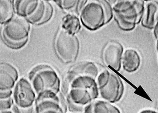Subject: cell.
<instances>
[{
  "instance_id": "6da1fadb",
  "label": "cell",
  "mask_w": 158,
  "mask_h": 113,
  "mask_svg": "<svg viewBox=\"0 0 158 113\" xmlns=\"http://www.w3.org/2000/svg\"><path fill=\"white\" fill-rule=\"evenodd\" d=\"M67 98L76 104L85 107L99 95L97 78L89 75L68 77Z\"/></svg>"
},
{
  "instance_id": "7a4b0ae2",
  "label": "cell",
  "mask_w": 158,
  "mask_h": 113,
  "mask_svg": "<svg viewBox=\"0 0 158 113\" xmlns=\"http://www.w3.org/2000/svg\"><path fill=\"white\" fill-rule=\"evenodd\" d=\"M144 9V1H118L113 7L115 21L125 31L132 30L141 22Z\"/></svg>"
},
{
  "instance_id": "3957f363",
  "label": "cell",
  "mask_w": 158,
  "mask_h": 113,
  "mask_svg": "<svg viewBox=\"0 0 158 113\" xmlns=\"http://www.w3.org/2000/svg\"><path fill=\"white\" fill-rule=\"evenodd\" d=\"M113 16V8L108 2L93 1L83 7L81 18L86 28L90 30H96L110 22Z\"/></svg>"
},
{
  "instance_id": "277c9868",
  "label": "cell",
  "mask_w": 158,
  "mask_h": 113,
  "mask_svg": "<svg viewBox=\"0 0 158 113\" xmlns=\"http://www.w3.org/2000/svg\"><path fill=\"white\" fill-rule=\"evenodd\" d=\"M31 83L37 93V99L58 97L60 91V81L58 75L49 68L37 70L32 74Z\"/></svg>"
},
{
  "instance_id": "5b68a950",
  "label": "cell",
  "mask_w": 158,
  "mask_h": 113,
  "mask_svg": "<svg viewBox=\"0 0 158 113\" xmlns=\"http://www.w3.org/2000/svg\"><path fill=\"white\" fill-rule=\"evenodd\" d=\"M97 82L102 99L113 104L120 101L124 94V87L116 74L105 70L99 73Z\"/></svg>"
},
{
  "instance_id": "8992f818",
  "label": "cell",
  "mask_w": 158,
  "mask_h": 113,
  "mask_svg": "<svg viewBox=\"0 0 158 113\" xmlns=\"http://www.w3.org/2000/svg\"><path fill=\"white\" fill-rule=\"evenodd\" d=\"M56 50L59 56L64 62H73L78 54L80 44L77 37L65 30L59 32L56 43Z\"/></svg>"
},
{
  "instance_id": "52a82bcc",
  "label": "cell",
  "mask_w": 158,
  "mask_h": 113,
  "mask_svg": "<svg viewBox=\"0 0 158 113\" xmlns=\"http://www.w3.org/2000/svg\"><path fill=\"white\" fill-rule=\"evenodd\" d=\"M29 27L25 21L15 17L6 24L3 29V35L7 42L14 45L24 43L29 36Z\"/></svg>"
},
{
  "instance_id": "ba28073f",
  "label": "cell",
  "mask_w": 158,
  "mask_h": 113,
  "mask_svg": "<svg viewBox=\"0 0 158 113\" xmlns=\"http://www.w3.org/2000/svg\"><path fill=\"white\" fill-rule=\"evenodd\" d=\"M15 104L22 108L33 106L36 101V92L31 83L22 78L15 85L13 92Z\"/></svg>"
},
{
  "instance_id": "9c48e42d",
  "label": "cell",
  "mask_w": 158,
  "mask_h": 113,
  "mask_svg": "<svg viewBox=\"0 0 158 113\" xmlns=\"http://www.w3.org/2000/svg\"><path fill=\"white\" fill-rule=\"evenodd\" d=\"M123 53V47L121 43L116 41H110L105 46L103 54L105 64L116 71H120Z\"/></svg>"
},
{
  "instance_id": "30bf717a",
  "label": "cell",
  "mask_w": 158,
  "mask_h": 113,
  "mask_svg": "<svg viewBox=\"0 0 158 113\" xmlns=\"http://www.w3.org/2000/svg\"><path fill=\"white\" fill-rule=\"evenodd\" d=\"M35 109L36 113H66L68 108L66 101L58 96L36 99Z\"/></svg>"
},
{
  "instance_id": "8fae6325",
  "label": "cell",
  "mask_w": 158,
  "mask_h": 113,
  "mask_svg": "<svg viewBox=\"0 0 158 113\" xmlns=\"http://www.w3.org/2000/svg\"><path fill=\"white\" fill-rule=\"evenodd\" d=\"M17 69L8 63L0 65V90L1 91H11L18 79Z\"/></svg>"
},
{
  "instance_id": "7c38bea8",
  "label": "cell",
  "mask_w": 158,
  "mask_h": 113,
  "mask_svg": "<svg viewBox=\"0 0 158 113\" xmlns=\"http://www.w3.org/2000/svg\"><path fill=\"white\" fill-rule=\"evenodd\" d=\"M158 21V2L149 1L145 5L141 25L145 28L153 30Z\"/></svg>"
},
{
  "instance_id": "4fadbf2b",
  "label": "cell",
  "mask_w": 158,
  "mask_h": 113,
  "mask_svg": "<svg viewBox=\"0 0 158 113\" xmlns=\"http://www.w3.org/2000/svg\"><path fill=\"white\" fill-rule=\"evenodd\" d=\"M141 63V57L135 50L130 49L125 50L122 61V65L125 71L128 73L135 72Z\"/></svg>"
},
{
  "instance_id": "5bb4252c",
  "label": "cell",
  "mask_w": 158,
  "mask_h": 113,
  "mask_svg": "<svg viewBox=\"0 0 158 113\" xmlns=\"http://www.w3.org/2000/svg\"><path fill=\"white\" fill-rule=\"evenodd\" d=\"M84 113H121V111L113 103L104 99H96L85 107Z\"/></svg>"
},
{
  "instance_id": "9a60e30c",
  "label": "cell",
  "mask_w": 158,
  "mask_h": 113,
  "mask_svg": "<svg viewBox=\"0 0 158 113\" xmlns=\"http://www.w3.org/2000/svg\"><path fill=\"white\" fill-rule=\"evenodd\" d=\"M99 70L97 66L91 62H82L76 65L72 69L68 77H73L79 75H89L97 78Z\"/></svg>"
},
{
  "instance_id": "2e32d148",
  "label": "cell",
  "mask_w": 158,
  "mask_h": 113,
  "mask_svg": "<svg viewBox=\"0 0 158 113\" xmlns=\"http://www.w3.org/2000/svg\"><path fill=\"white\" fill-rule=\"evenodd\" d=\"M39 2L37 1H16V11L19 14L29 17L35 12Z\"/></svg>"
},
{
  "instance_id": "e0dca14e",
  "label": "cell",
  "mask_w": 158,
  "mask_h": 113,
  "mask_svg": "<svg viewBox=\"0 0 158 113\" xmlns=\"http://www.w3.org/2000/svg\"><path fill=\"white\" fill-rule=\"evenodd\" d=\"M62 27L65 31L72 35L77 33L81 28L78 18L74 14H68L63 20Z\"/></svg>"
},
{
  "instance_id": "ac0fdd59",
  "label": "cell",
  "mask_w": 158,
  "mask_h": 113,
  "mask_svg": "<svg viewBox=\"0 0 158 113\" xmlns=\"http://www.w3.org/2000/svg\"><path fill=\"white\" fill-rule=\"evenodd\" d=\"M47 7L45 3L42 1L39 2L38 7L35 12L29 17L31 22L34 23H38L45 19L47 14Z\"/></svg>"
},
{
  "instance_id": "d6986e66",
  "label": "cell",
  "mask_w": 158,
  "mask_h": 113,
  "mask_svg": "<svg viewBox=\"0 0 158 113\" xmlns=\"http://www.w3.org/2000/svg\"><path fill=\"white\" fill-rule=\"evenodd\" d=\"M12 1H0V19L1 22H5L11 16L13 12Z\"/></svg>"
},
{
  "instance_id": "ffe728a7",
  "label": "cell",
  "mask_w": 158,
  "mask_h": 113,
  "mask_svg": "<svg viewBox=\"0 0 158 113\" xmlns=\"http://www.w3.org/2000/svg\"><path fill=\"white\" fill-rule=\"evenodd\" d=\"M59 3L61 8L67 11H73L74 10L78 11L81 9L83 6L80 5L81 1H56Z\"/></svg>"
},
{
  "instance_id": "44dd1931",
  "label": "cell",
  "mask_w": 158,
  "mask_h": 113,
  "mask_svg": "<svg viewBox=\"0 0 158 113\" xmlns=\"http://www.w3.org/2000/svg\"><path fill=\"white\" fill-rule=\"evenodd\" d=\"M66 103H67V108L70 113H84L85 107L74 103L68 98L66 99Z\"/></svg>"
},
{
  "instance_id": "7402d4cb",
  "label": "cell",
  "mask_w": 158,
  "mask_h": 113,
  "mask_svg": "<svg viewBox=\"0 0 158 113\" xmlns=\"http://www.w3.org/2000/svg\"><path fill=\"white\" fill-rule=\"evenodd\" d=\"M14 99L11 98L6 99H0V110L9 111L14 105Z\"/></svg>"
},
{
  "instance_id": "603a6c76",
  "label": "cell",
  "mask_w": 158,
  "mask_h": 113,
  "mask_svg": "<svg viewBox=\"0 0 158 113\" xmlns=\"http://www.w3.org/2000/svg\"><path fill=\"white\" fill-rule=\"evenodd\" d=\"M11 109L13 113H36L35 107L34 106L30 107L22 108L14 104Z\"/></svg>"
},
{
  "instance_id": "cb8c5ba5",
  "label": "cell",
  "mask_w": 158,
  "mask_h": 113,
  "mask_svg": "<svg viewBox=\"0 0 158 113\" xmlns=\"http://www.w3.org/2000/svg\"><path fill=\"white\" fill-rule=\"evenodd\" d=\"M12 92L11 91H1L0 93V99H6L11 98Z\"/></svg>"
},
{
  "instance_id": "d4e9b609",
  "label": "cell",
  "mask_w": 158,
  "mask_h": 113,
  "mask_svg": "<svg viewBox=\"0 0 158 113\" xmlns=\"http://www.w3.org/2000/svg\"><path fill=\"white\" fill-rule=\"evenodd\" d=\"M153 34L154 37L157 40L158 39V21L156 23L153 29Z\"/></svg>"
},
{
  "instance_id": "484cf974",
  "label": "cell",
  "mask_w": 158,
  "mask_h": 113,
  "mask_svg": "<svg viewBox=\"0 0 158 113\" xmlns=\"http://www.w3.org/2000/svg\"><path fill=\"white\" fill-rule=\"evenodd\" d=\"M139 113H158L157 112L155 111L152 110L147 109L141 111Z\"/></svg>"
},
{
  "instance_id": "4316f807",
  "label": "cell",
  "mask_w": 158,
  "mask_h": 113,
  "mask_svg": "<svg viewBox=\"0 0 158 113\" xmlns=\"http://www.w3.org/2000/svg\"><path fill=\"white\" fill-rule=\"evenodd\" d=\"M1 113H13L12 111H1Z\"/></svg>"
},
{
  "instance_id": "83f0119b",
  "label": "cell",
  "mask_w": 158,
  "mask_h": 113,
  "mask_svg": "<svg viewBox=\"0 0 158 113\" xmlns=\"http://www.w3.org/2000/svg\"><path fill=\"white\" fill-rule=\"evenodd\" d=\"M156 49L158 52V39L157 40Z\"/></svg>"
},
{
  "instance_id": "f1b7e54d",
  "label": "cell",
  "mask_w": 158,
  "mask_h": 113,
  "mask_svg": "<svg viewBox=\"0 0 158 113\" xmlns=\"http://www.w3.org/2000/svg\"></svg>"
}]
</instances>
